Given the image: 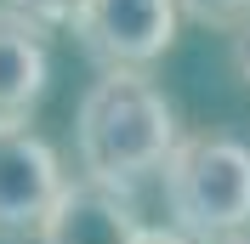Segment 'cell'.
Listing matches in <instances>:
<instances>
[{"label": "cell", "instance_id": "6da1fadb", "mask_svg": "<svg viewBox=\"0 0 250 244\" xmlns=\"http://www.w3.org/2000/svg\"><path fill=\"white\" fill-rule=\"evenodd\" d=\"M176 142V108L165 102L148 74H103L80 97L74 114V148L85 176L120 193H137V182L165 176Z\"/></svg>", "mask_w": 250, "mask_h": 244}, {"label": "cell", "instance_id": "7a4b0ae2", "mask_svg": "<svg viewBox=\"0 0 250 244\" xmlns=\"http://www.w3.org/2000/svg\"><path fill=\"white\" fill-rule=\"evenodd\" d=\"M165 204L193 244H233L250 227V142L228 131H193L165 165Z\"/></svg>", "mask_w": 250, "mask_h": 244}, {"label": "cell", "instance_id": "3957f363", "mask_svg": "<svg viewBox=\"0 0 250 244\" xmlns=\"http://www.w3.org/2000/svg\"><path fill=\"white\" fill-rule=\"evenodd\" d=\"M176 0H85L74 40L103 74H142L176 46Z\"/></svg>", "mask_w": 250, "mask_h": 244}, {"label": "cell", "instance_id": "277c9868", "mask_svg": "<svg viewBox=\"0 0 250 244\" xmlns=\"http://www.w3.org/2000/svg\"><path fill=\"white\" fill-rule=\"evenodd\" d=\"M68 193L62 159L29 120L0 125V233H40Z\"/></svg>", "mask_w": 250, "mask_h": 244}, {"label": "cell", "instance_id": "5b68a950", "mask_svg": "<svg viewBox=\"0 0 250 244\" xmlns=\"http://www.w3.org/2000/svg\"><path fill=\"white\" fill-rule=\"evenodd\" d=\"M142 233H148V222L137 216V199L131 193L80 176L57 199V210L46 216L40 244H137Z\"/></svg>", "mask_w": 250, "mask_h": 244}, {"label": "cell", "instance_id": "8992f818", "mask_svg": "<svg viewBox=\"0 0 250 244\" xmlns=\"http://www.w3.org/2000/svg\"><path fill=\"white\" fill-rule=\"evenodd\" d=\"M51 85V51H46V29L34 17L0 6V125L29 120L34 102Z\"/></svg>", "mask_w": 250, "mask_h": 244}, {"label": "cell", "instance_id": "52a82bcc", "mask_svg": "<svg viewBox=\"0 0 250 244\" xmlns=\"http://www.w3.org/2000/svg\"><path fill=\"white\" fill-rule=\"evenodd\" d=\"M176 6L205 29H245L250 23V0H176Z\"/></svg>", "mask_w": 250, "mask_h": 244}, {"label": "cell", "instance_id": "ba28073f", "mask_svg": "<svg viewBox=\"0 0 250 244\" xmlns=\"http://www.w3.org/2000/svg\"><path fill=\"white\" fill-rule=\"evenodd\" d=\"M0 6H12V12L34 17L40 29H57V23H68V29H74V17H80V6H85V0H0Z\"/></svg>", "mask_w": 250, "mask_h": 244}, {"label": "cell", "instance_id": "9c48e42d", "mask_svg": "<svg viewBox=\"0 0 250 244\" xmlns=\"http://www.w3.org/2000/svg\"><path fill=\"white\" fill-rule=\"evenodd\" d=\"M137 244H193V239H182L176 227H148V233H142Z\"/></svg>", "mask_w": 250, "mask_h": 244}, {"label": "cell", "instance_id": "30bf717a", "mask_svg": "<svg viewBox=\"0 0 250 244\" xmlns=\"http://www.w3.org/2000/svg\"><path fill=\"white\" fill-rule=\"evenodd\" d=\"M239 68H245V85H250V46H245V57H239Z\"/></svg>", "mask_w": 250, "mask_h": 244}, {"label": "cell", "instance_id": "8fae6325", "mask_svg": "<svg viewBox=\"0 0 250 244\" xmlns=\"http://www.w3.org/2000/svg\"><path fill=\"white\" fill-rule=\"evenodd\" d=\"M233 244H250V239H233Z\"/></svg>", "mask_w": 250, "mask_h": 244}]
</instances>
